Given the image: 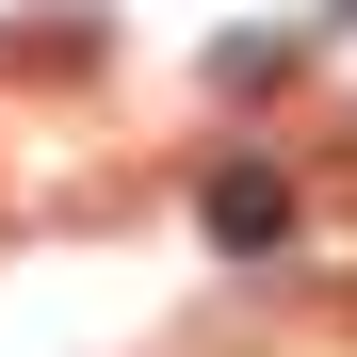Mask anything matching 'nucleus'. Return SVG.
I'll list each match as a JSON object with an SVG mask.
<instances>
[{
    "label": "nucleus",
    "mask_w": 357,
    "mask_h": 357,
    "mask_svg": "<svg viewBox=\"0 0 357 357\" xmlns=\"http://www.w3.org/2000/svg\"><path fill=\"white\" fill-rule=\"evenodd\" d=\"M195 211H211V244H227V260H276V244H292V178H276V162H211V178H195Z\"/></svg>",
    "instance_id": "nucleus-1"
},
{
    "label": "nucleus",
    "mask_w": 357,
    "mask_h": 357,
    "mask_svg": "<svg viewBox=\"0 0 357 357\" xmlns=\"http://www.w3.org/2000/svg\"><path fill=\"white\" fill-rule=\"evenodd\" d=\"M341 17H357V0H341Z\"/></svg>",
    "instance_id": "nucleus-2"
}]
</instances>
